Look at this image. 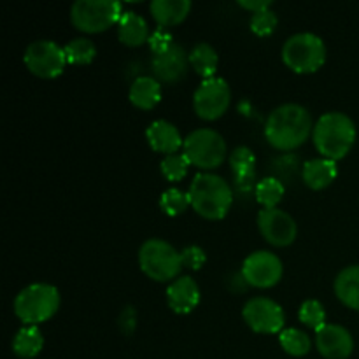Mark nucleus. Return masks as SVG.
Returning <instances> with one entry per match:
<instances>
[{
	"label": "nucleus",
	"instance_id": "nucleus-1",
	"mask_svg": "<svg viewBox=\"0 0 359 359\" xmlns=\"http://www.w3.org/2000/svg\"><path fill=\"white\" fill-rule=\"evenodd\" d=\"M312 132L314 125L311 114L298 104H284L273 109L265 125L266 140L279 151L297 149Z\"/></svg>",
	"mask_w": 359,
	"mask_h": 359
},
{
	"label": "nucleus",
	"instance_id": "nucleus-2",
	"mask_svg": "<svg viewBox=\"0 0 359 359\" xmlns=\"http://www.w3.org/2000/svg\"><path fill=\"white\" fill-rule=\"evenodd\" d=\"M356 125L344 112H328L321 116L312 132L316 149L323 158L332 161H339L349 154L356 142Z\"/></svg>",
	"mask_w": 359,
	"mask_h": 359
},
{
	"label": "nucleus",
	"instance_id": "nucleus-3",
	"mask_svg": "<svg viewBox=\"0 0 359 359\" xmlns=\"http://www.w3.org/2000/svg\"><path fill=\"white\" fill-rule=\"evenodd\" d=\"M189 202L196 214L205 219H223L233 203V191L223 177L202 172L193 179L188 189Z\"/></svg>",
	"mask_w": 359,
	"mask_h": 359
},
{
	"label": "nucleus",
	"instance_id": "nucleus-4",
	"mask_svg": "<svg viewBox=\"0 0 359 359\" xmlns=\"http://www.w3.org/2000/svg\"><path fill=\"white\" fill-rule=\"evenodd\" d=\"M60 309V291L46 283L23 287L14 300V314L25 326L49 321Z\"/></svg>",
	"mask_w": 359,
	"mask_h": 359
},
{
	"label": "nucleus",
	"instance_id": "nucleus-5",
	"mask_svg": "<svg viewBox=\"0 0 359 359\" xmlns=\"http://www.w3.org/2000/svg\"><path fill=\"white\" fill-rule=\"evenodd\" d=\"M140 270L156 283H174L182 269L181 252L161 238H149L139 249Z\"/></svg>",
	"mask_w": 359,
	"mask_h": 359
},
{
	"label": "nucleus",
	"instance_id": "nucleus-6",
	"mask_svg": "<svg viewBox=\"0 0 359 359\" xmlns=\"http://www.w3.org/2000/svg\"><path fill=\"white\" fill-rule=\"evenodd\" d=\"M283 62L297 74L318 72L326 62V46L321 37L309 32L293 35L284 42Z\"/></svg>",
	"mask_w": 359,
	"mask_h": 359
},
{
	"label": "nucleus",
	"instance_id": "nucleus-7",
	"mask_svg": "<svg viewBox=\"0 0 359 359\" xmlns=\"http://www.w3.org/2000/svg\"><path fill=\"white\" fill-rule=\"evenodd\" d=\"M123 16L121 4L116 0H77L70 9V21L84 34H100L118 25Z\"/></svg>",
	"mask_w": 359,
	"mask_h": 359
},
{
	"label": "nucleus",
	"instance_id": "nucleus-8",
	"mask_svg": "<svg viewBox=\"0 0 359 359\" xmlns=\"http://www.w3.org/2000/svg\"><path fill=\"white\" fill-rule=\"evenodd\" d=\"M182 153L196 168L214 170L226 158V142L216 130L198 128L184 139Z\"/></svg>",
	"mask_w": 359,
	"mask_h": 359
},
{
	"label": "nucleus",
	"instance_id": "nucleus-9",
	"mask_svg": "<svg viewBox=\"0 0 359 359\" xmlns=\"http://www.w3.org/2000/svg\"><path fill=\"white\" fill-rule=\"evenodd\" d=\"M23 62L34 76L55 79L67 65L65 49L55 41H35L25 49Z\"/></svg>",
	"mask_w": 359,
	"mask_h": 359
},
{
	"label": "nucleus",
	"instance_id": "nucleus-10",
	"mask_svg": "<svg viewBox=\"0 0 359 359\" xmlns=\"http://www.w3.org/2000/svg\"><path fill=\"white\" fill-rule=\"evenodd\" d=\"M230 86L221 77H210L198 86L193 97V107L198 118L205 121L219 119L230 107Z\"/></svg>",
	"mask_w": 359,
	"mask_h": 359
},
{
	"label": "nucleus",
	"instance_id": "nucleus-11",
	"mask_svg": "<svg viewBox=\"0 0 359 359\" xmlns=\"http://www.w3.org/2000/svg\"><path fill=\"white\" fill-rule=\"evenodd\" d=\"M283 262L277 255L269 251H256L242 263L241 273L245 283L258 290H269L283 279Z\"/></svg>",
	"mask_w": 359,
	"mask_h": 359
},
{
	"label": "nucleus",
	"instance_id": "nucleus-12",
	"mask_svg": "<svg viewBox=\"0 0 359 359\" xmlns=\"http://www.w3.org/2000/svg\"><path fill=\"white\" fill-rule=\"evenodd\" d=\"M242 316L252 332L265 333V335L280 333L286 325L283 307L277 302L265 297L251 298L242 309Z\"/></svg>",
	"mask_w": 359,
	"mask_h": 359
},
{
	"label": "nucleus",
	"instance_id": "nucleus-13",
	"mask_svg": "<svg viewBox=\"0 0 359 359\" xmlns=\"http://www.w3.org/2000/svg\"><path fill=\"white\" fill-rule=\"evenodd\" d=\"M258 228L263 238L276 248H287L298 235L297 221L280 209L259 210Z\"/></svg>",
	"mask_w": 359,
	"mask_h": 359
},
{
	"label": "nucleus",
	"instance_id": "nucleus-14",
	"mask_svg": "<svg viewBox=\"0 0 359 359\" xmlns=\"http://www.w3.org/2000/svg\"><path fill=\"white\" fill-rule=\"evenodd\" d=\"M188 65L189 55L184 51V48L181 44L174 42L170 46V49H167L161 55L154 56L153 63H151V69H153L154 79L160 81V83L174 84L184 77Z\"/></svg>",
	"mask_w": 359,
	"mask_h": 359
},
{
	"label": "nucleus",
	"instance_id": "nucleus-15",
	"mask_svg": "<svg viewBox=\"0 0 359 359\" xmlns=\"http://www.w3.org/2000/svg\"><path fill=\"white\" fill-rule=\"evenodd\" d=\"M316 347L326 359H347L354 351V340L344 326L326 325L316 333Z\"/></svg>",
	"mask_w": 359,
	"mask_h": 359
},
{
	"label": "nucleus",
	"instance_id": "nucleus-16",
	"mask_svg": "<svg viewBox=\"0 0 359 359\" xmlns=\"http://www.w3.org/2000/svg\"><path fill=\"white\" fill-rule=\"evenodd\" d=\"M167 302L175 314H189L200 304V287L191 277H177L174 283L168 284Z\"/></svg>",
	"mask_w": 359,
	"mask_h": 359
},
{
	"label": "nucleus",
	"instance_id": "nucleus-17",
	"mask_svg": "<svg viewBox=\"0 0 359 359\" xmlns=\"http://www.w3.org/2000/svg\"><path fill=\"white\" fill-rule=\"evenodd\" d=\"M147 142H149L151 149L161 154H175L182 147L184 140H182L181 133L175 128L172 123L165 121V119H158L153 121L146 130Z\"/></svg>",
	"mask_w": 359,
	"mask_h": 359
},
{
	"label": "nucleus",
	"instance_id": "nucleus-18",
	"mask_svg": "<svg viewBox=\"0 0 359 359\" xmlns=\"http://www.w3.org/2000/svg\"><path fill=\"white\" fill-rule=\"evenodd\" d=\"M149 9L158 27L167 30L186 20L191 11V2L189 0H153Z\"/></svg>",
	"mask_w": 359,
	"mask_h": 359
},
{
	"label": "nucleus",
	"instance_id": "nucleus-19",
	"mask_svg": "<svg viewBox=\"0 0 359 359\" xmlns=\"http://www.w3.org/2000/svg\"><path fill=\"white\" fill-rule=\"evenodd\" d=\"M339 175L337 161L328 160V158H316V160L307 161L302 170L304 182L314 191L325 189L332 184Z\"/></svg>",
	"mask_w": 359,
	"mask_h": 359
},
{
	"label": "nucleus",
	"instance_id": "nucleus-20",
	"mask_svg": "<svg viewBox=\"0 0 359 359\" xmlns=\"http://www.w3.org/2000/svg\"><path fill=\"white\" fill-rule=\"evenodd\" d=\"M151 32L146 20L133 11L123 13L118 23V39L128 48H139L144 42L149 41Z\"/></svg>",
	"mask_w": 359,
	"mask_h": 359
},
{
	"label": "nucleus",
	"instance_id": "nucleus-21",
	"mask_svg": "<svg viewBox=\"0 0 359 359\" xmlns=\"http://www.w3.org/2000/svg\"><path fill=\"white\" fill-rule=\"evenodd\" d=\"M128 98L133 107L140 109V111H151L161 100L160 81H156L151 76L137 77L132 83V86H130Z\"/></svg>",
	"mask_w": 359,
	"mask_h": 359
},
{
	"label": "nucleus",
	"instance_id": "nucleus-22",
	"mask_svg": "<svg viewBox=\"0 0 359 359\" xmlns=\"http://www.w3.org/2000/svg\"><path fill=\"white\" fill-rule=\"evenodd\" d=\"M230 167L233 172L235 184L241 191H249L256 175V156L249 147L241 146L230 154Z\"/></svg>",
	"mask_w": 359,
	"mask_h": 359
},
{
	"label": "nucleus",
	"instance_id": "nucleus-23",
	"mask_svg": "<svg viewBox=\"0 0 359 359\" xmlns=\"http://www.w3.org/2000/svg\"><path fill=\"white\" fill-rule=\"evenodd\" d=\"M335 294L346 307L359 312V265L346 266L337 276Z\"/></svg>",
	"mask_w": 359,
	"mask_h": 359
},
{
	"label": "nucleus",
	"instance_id": "nucleus-24",
	"mask_svg": "<svg viewBox=\"0 0 359 359\" xmlns=\"http://www.w3.org/2000/svg\"><path fill=\"white\" fill-rule=\"evenodd\" d=\"M44 347V337L37 326H23L14 335L13 351L18 358L32 359L37 356Z\"/></svg>",
	"mask_w": 359,
	"mask_h": 359
},
{
	"label": "nucleus",
	"instance_id": "nucleus-25",
	"mask_svg": "<svg viewBox=\"0 0 359 359\" xmlns=\"http://www.w3.org/2000/svg\"><path fill=\"white\" fill-rule=\"evenodd\" d=\"M217 63H219V58H217L216 49L207 44V42H200L189 53V65L193 67V70L198 76L205 77V79L214 77L217 70Z\"/></svg>",
	"mask_w": 359,
	"mask_h": 359
},
{
	"label": "nucleus",
	"instance_id": "nucleus-26",
	"mask_svg": "<svg viewBox=\"0 0 359 359\" xmlns=\"http://www.w3.org/2000/svg\"><path fill=\"white\" fill-rule=\"evenodd\" d=\"M284 184L276 177H266L256 184L255 188V196L259 203L263 205V209H277V205L280 203L284 196Z\"/></svg>",
	"mask_w": 359,
	"mask_h": 359
},
{
	"label": "nucleus",
	"instance_id": "nucleus-27",
	"mask_svg": "<svg viewBox=\"0 0 359 359\" xmlns=\"http://www.w3.org/2000/svg\"><path fill=\"white\" fill-rule=\"evenodd\" d=\"M63 49H65L67 63L70 65H90L97 56V48L93 42L84 37L74 39Z\"/></svg>",
	"mask_w": 359,
	"mask_h": 359
},
{
	"label": "nucleus",
	"instance_id": "nucleus-28",
	"mask_svg": "<svg viewBox=\"0 0 359 359\" xmlns=\"http://www.w3.org/2000/svg\"><path fill=\"white\" fill-rule=\"evenodd\" d=\"M279 342H280V347H283L290 356H294V358H302L305 356V354H309V351H311V346H312L307 333L294 328L283 330V332L279 333Z\"/></svg>",
	"mask_w": 359,
	"mask_h": 359
},
{
	"label": "nucleus",
	"instance_id": "nucleus-29",
	"mask_svg": "<svg viewBox=\"0 0 359 359\" xmlns=\"http://www.w3.org/2000/svg\"><path fill=\"white\" fill-rule=\"evenodd\" d=\"M189 167H191V163H189L188 158L184 156V153H175L170 154V156H165L160 163L161 175H163L168 182L182 181V179L186 177V174H188Z\"/></svg>",
	"mask_w": 359,
	"mask_h": 359
},
{
	"label": "nucleus",
	"instance_id": "nucleus-30",
	"mask_svg": "<svg viewBox=\"0 0 359 359\" xmlns=\"http://www.w3.org/2000/svg\"><path fill=\"white\" fill-rule=\"evenodd\" d=\"M160 207L167 216L175 217L184 214L188 210V207H191V202H189L188 193L181 191L177 188H170L167 191H163V195H161Z\"/></svg>",
	"mask_w": 359,
	"mask_h": 359
},
{
	"label": "nucleus",
	"instance_id": "nucleus-31",
	"mask_svg": "<svg viewBox=\"0 0 359 359\" xmlns=\"http://www.w3.org/2000/svg\"><path fill=\"white\" fill-rule=\"evenodd\" d=\"M298 319L304 323L307 328L314 330L316 333L326 326V311L323 304L318 300H307L302 304L300 311H298Z\"/></svg>",
	"mask_w": 359,
	"mask_h": 359
},
{
	"label": "nucleus",
	"instance_id": "nucleus-32",
	"mask_svg": "<svg viewBox=\"0 0 359 359\" xmlns=\"http://www.w3.org/2000/svg\"><path fill=\"white\" fill-rule=\"evenodd\" d=\"M277 23H279L277 14L273 13L272 9H266V11H262V13L252 14L251 23L249 25H251L252 34H256L258 37H269V35L273 34Z\"/></svg>",
	"mask_w": 359,
	"mask_h": 359
},
{
	"label": "nucleus",
	"instance_id": "nucleus-33",
	"mask_svg": "<svg viewBox=\"0 0 359 359\" xmlns=\"http://www.w3.org/2000/svg\"><path fill=\"white\" fill-rule=\"evenodd\" d=\"M181 259H182V266L189 270H200L207 262L205 251L198 245H188L181 251Z\"/></svg>",
	"mask_w": 359,
	"mask_h": 359
},
{
	"label": "nucleus",
	"instance_id": "nucleus-34",
	"mask_svg": "<svg viewBox=\"0 0 359 359\" xmlns=\"http://www.w3.org/2000/svg\"><path fill=\"white\" fill-rule=\"evenodd\" d=\"M147 44H149L151 51H153V55H161V53H165L167 49H170V46L174 44V37H172V34L168 30H165V28H160L158 27L156 30L151 34L149 41H147Z\"/></svg>",
	"mask_w": 359,
	"mask_h": 359
},
{
	"label": "nucleus",
	"instance_id": "nucleus-35",
	"mask_svg": "<svg viewBox=\"0 0 359 359\" xmlns=\"http://www.w3.org/2000/svg\"><path fill=\"white\" fill-rule=\"evenodd\" d=\"M135 321H137V312L133 307H125L123 309L121 316H119V328H121L123 335L130 337L135 332Z\"/></svg>",
	"mask_w": 359,
	"mask_h": 359
},
{
	"label": "nucleus",
	"instance_id": "nucleus-36",
	"mask_svg": "<svg viewBox=\"0 0 359 359\" xmlns=\"http://www.w3.org/2000/svg\"><path fill=\"white\" fill-rule=\"evenodd\" d=\"M238 6H241L242 9H248L251 11L252 14H256L262 13V11L270 9V7H272V2H270V0H241Z\"/></svg>",
	"mask_w": 359,
	"mask_h": 359
}]
</instances>
